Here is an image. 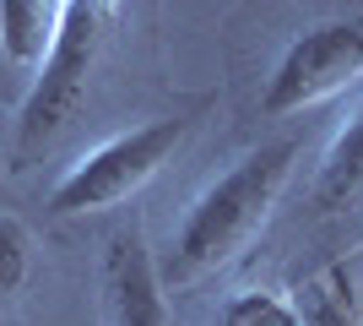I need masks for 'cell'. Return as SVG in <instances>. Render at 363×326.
Masks as SVG:
<instances>
[{
	"label": "cell",
	"mask_w": 363,
	"mask_h": 326,
	"mask_svg": "<svg viewBox=\"0 0 363 326\" xmlns=\"http://www.w3.org/2000/svg\"><path fill=\"white\" fill-rule=\"evenodd\" d=\"M293 158H298L293 136L250 147L190 202V212L179 217V234H174V256H168L174 288H196L201 278H217L255 245V234L266 229V217L277 212L293 180Z\"/></svg>",
	"instance_id": "cell-1"
},
{
	"label": "cell",
	"mask_w": 363,
	"mask_h": 326,
	"mask_svg": "<svg viewBox=\"0 0 363 326\" xmlns=\"http://www.w3.org/2000/svg\"><path fill=\"white\" fill-rule=\"evenodd\" d=\"M114 22H120V0H65L60 28L49 38L44 60L33 71V87L22 98V114H16V169L49 153L82 120L92 82L104 71V55L114 44Z\"/></svg>",
	"instance_id": "cell-2"
},
{
	"label": "cell",
	"mask_w": 363,
	"mask_h": 326,
	"mask_svg": "<svg viewBox=\"0 0 363 326\" xmlns=\"http://www.w3.org/2000/svg\"><path fill=\"white\" fill-rule=\"evenodd\" d=\"M196 131V109H179V114H157V120H141L120 136L98 141L82 163L60 174V185L49 190V212L55 217H82V212H108V207L130 202L152 174L174 163V153L184 147V136Z\"/></svg>",
	"instance_id": "cell-3"
},
{
	"label": "cell",
	"mask_w": 363,
	"mask_h": 326,
	"mask_svg": "<svg viewBox=\"0 0 363 326\" xmlns=\"http://www.w3.org/2000/svg\"><path fill=\"white\" fill-rule=\"evenodd\" d=\"M358 77H363V11L315 22L298 38H288V49L277 55L272 77L260 87V114L266 120L303 114V109L347 93Z\"/></svg>",
	"instance_id": "cell-4"
},
{
	"label": "cell",
	"mask_w": 363,
	"mask_h": 326,
	"mask_svg": "<svg viewBox=\"0 0 363 326\" xmlns=\"http://www.w3.org/2000/svg\"><path fill=\"white\" fill-rule=\"evenodd\" d=\"M104 299H108V326H174L168 315V288L152 266L147 234L125 229L104 250Z\"/></svg>",
	"instance_id": "cell-5"
},
{
	"label": "cell",
	"mask_w": 363,
	"mask_h": 326,
	"mask_svg": "<svg viewBox=\"0 0 363 326\" xmlns=\"http://www.w3.org/2000/svg\"><path fill=\"white\" fill-rule=\"evenodd\" d=\"M315 207L325 217L363 212V104L347 114V125L331 136L315 169Z\"/></svg>",
	"instance_id": "cell-6"
},
{
	"label": "cell",
	"mask_w": 363,
	"mask_h": 326,
	"mask_svg": "<svg viewBox=\"0 0 363 326\" xmlns=\"http://www.w3.org/2000/svg\"><path fill=\"white\" fill-rule=\"evenodd\" d=\"M65 0H0V55L16 71H38L49 38L60 28Z\"/></svg>",
	"instance_id": "cell-7"
},
{
	"label": "cell",
	"mask_w": 363,
	"mask_h": 326,
	"mask_svg": "<svg viewBox=\"0 0 363 326\" xmlns=\"http://www.w3.org/2000/svg\"><path fill=\"white\" fill-rule=\"evenodd\" d=\"M298 326H363V299H358V266L331 261L303 283L298 294Z\"/></svg>",
	"instance_id": "cell-8"
},
{
	"label": "cell",
	"mask_w": 363,
	"mask_h": 326,
	"mask_svg": "<svg viewBox=\"0 0 363 326\" xmlns=\"http://www.w3.org/2000/svg\"><path fill=\"white\" fill-rule=\"evenodd\" d=\"M217 326H298V299L277 288H244L217 310Z\"/></svg>",
	"instance_id": "cell-9"
},
{
	"label": "cell",
	"mask_w": 363,
	"mask_h": 326,
	"mask_svg": "<svg viewBox=\"0 0 363 326\" xmlns=\"http://www.w3.org/2000/svg\"><path fill=\"white\" fill-rule=\"evenodd\" d=\"M33 278V234L16 217H0V310L11 305Z\"/></svg>",
	"instance_id": "cell-10"
}]
</instances>
